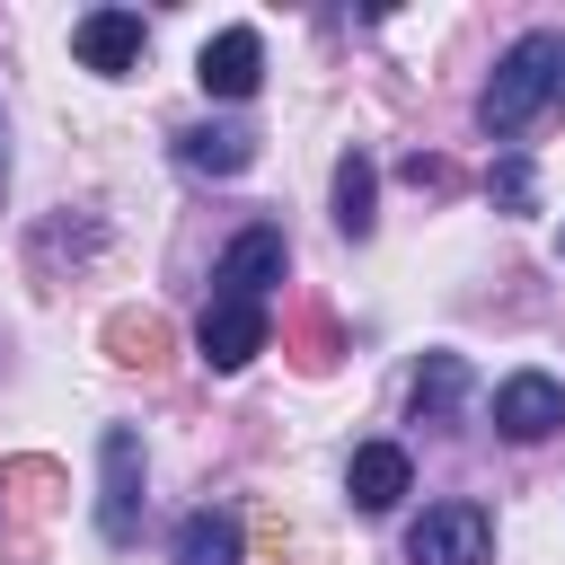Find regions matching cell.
Wrapping results in <instances>:
<instances>
[{
	"instance_id": "7",
	"label": "cell",
	"mask_w": 565,
	"mask_h": 565,
	"mask_svg": "<svg viewBox=\"0 0 565 565\" xmlns=\"http://www.w3.org/2000/svg\"><path fill=\"white\" fill-rule=\"evenodd\" d=\"M265 300H212L203 309V327H194V344H203V362L212 371H247L256 353H265Z\"/></svg>"
},
{
	"instance_id": "3",
	"label": "cell",
	"mask_w": 565,
	"mask_h": 565,
	"mask_svg": "<svg viewBox=\"0 0 565 565\" xmlns=\"http://www.w3.org/2000/svg\"><path fill=\"white\" fill-rule=\"evenodd\" d=\"M406 556H415V565H486V556H494L486 503H433V512L406 530Z\"/></svg>"
},
{
	"instance_id": "12",
	"label": "cell",
	"mask_w": 565,
	"mask_h": 565,
	"mask_svg": "<svg viewBox=\"0 0 565 565\" xmlns=\"http://www.w3.org/2000/svg\"><path fill=\"white\" fill-rule=\"evenodd\" d=\"M371 203H380V168H371L362 150H344V159H335V230H344V238H371V221H380Z\"/></svg>"
},
{
	"instance_id": "8",
	"label": "cell",
	"mask_w": 565,
	"mask_h": 565,
	"mask_svg": "<svg viewBox=\"0 0 565 565\" xmlns=\"http://www.w3.org/2000/svg\"><path fill=\"white\" fill-rule=\"evenodd\" d=\"M194 79H203L212 97H256V79H265V35H256V26H221V35L194 53Z\"/></svg>"
},
{
	"instance_id": "10",
	"label": "cell",
	"mask_w": 565,
	"mask_h": 565,
	"mask_svg": "<svg viewBox=\"0 0 565 565\" xmlns=\"http://www.w3.org/2000/svg\"><path fill=\"white\" fill-rule=\"evenodd\" d=\"M177 159H185L194 177H238V168L256 159V132H247V124H185V132H177Z\"/></svg>"
},
{
	"instance_id": "15",
	"label": "cell",
	"mask_w": 565,
	"mask_h": 565,
	"mask_svg": "<svg viewBox=\"0 0 565 565\" xmlns=\"http://www.w3.org/2000/svg\"><path fill=\"white\" fill-rule=\"evenodd\" d=\"M494 203L530 212V159H503V168H494Z\"/></svg>"
},
{
	"instance_id": "1",
	"label": "cell",
	"mask_w": 565,
	"mask_h": 565,
	"mask_svg": "<svg viewBox=\"0 0 565 565\" xmlns=\"http://www.w3.org/2000/svg\"><path fill=\"white\" fill-rule=\"evenodd\" d=\"M547 106H565V35L556 26H530V35H512L503 44V62H494V79H486V97H477V124L494 132V141H512L530 115H547Z\"/></svg>"
},
{
	"instance_id": "6",
	"label": "cell",
	"mask_w": 565,
	"mask_h": 565,
	"mask_svg": "<svg viewBox=\"0 0 565 565\" xmlns=\"http://www.w3.org/2000/svg\"><path fill=\"white\" fill-rule=\"evenodd\" d=\"M556 424H565V388H556L547 371L494 380V433H503V441H547Z\"/></svg>"
},
{
	"instance_id": "2",
	"label": "cell",
	"mask_w": 565,
	"mask_h": 565,
	"mask_svg": "<svg viewBox=\"0 0 565 565\" xmlns=\"http://www.w3.org/2000/svg\"><path fill=\"white\" fill-rule=\"evenodd\" d=\"M97 539L106 547H132L141 539V433L132 424H106L97 433Z\"/></svg>"
},
{
	"instance_id": "5",
	"label": "cell",
	"mask_w": 565,
	"mask_h": 565,
	"mask_svg": "<svg viewBox=\"0 0 565 565\" xmlns=\"http://www.w3.org/2000/svg\"><path fill=\"white\" fill-rule=\"evenodd\" d=\"M141 44H150L141 9H88V18L71 26V53H79V71H97V79H124V71L141 62Z\"/></svg>"
},
{
	"instance_id": "11",
	"label": "cell",
	"mask_w": 565,
	"mask_h": 565,
	"mask_svg": "<svg viewBox=\"0 0 565 565\" xmlns=\"http://www.w3.org/2000/svg\"><path fill=\"white\" fill-rule=\"evenodd\" d=\"M177 565H238V512L203 503L177 521Z\"/></svg>"
},
{
	"instance_id": "14",
	"label": "cell",
	"mask_w": 565,
	"mask_h": 565,
	"mask_svg": "<svg viewBox=\"0 0 565 565\" xmlns=\"http://www.w3.org/2000/svg\"><path fill=\"white\" fill-rule=\"evenodd\" d=\"M468 397V362L459 353H424V371H415V415H450Z\"/></svg>"
},
{
	"instance_id": "13",
	"label": "cell",
	"mask_w": 565,
	"mask_h": 565,
	"mask_svg": "<svg viewBox=\"0 0 565 565\" xmlns=\"http://www.w3.org/2000/svg\"><path fill=\"white\" fill-rule=\"evenodd\" d=\"M106 344H115V362H132V371H159V353H168V327H159L150 309H115V318H106Z\"/></svg>"
},
{
	"instance_id": "4",
	"label": "cell",
	"mask_w": 565,
	"mask_h": 565,
	"mask_svg": "<svg viewBox=\"0 0 565 565\" xmlns=\"http://www.w3.org/2000/svg\"><path fill=\"white\" fill-rule=\"evenodd\" d=\"M282 265H291L282 230H274V221H247V230L221 247V265H212V300H265V291L282 282Z\"/></svg>"
},
{
	"instance_id": "17",
	"label": "cell",
	"mask_w": 565,
	"mask_h": 565,
	"mask_svg": "<svg viewBox=\"0 0 565 565\" xmlns=\"http://www.w3.org/2000/svg\"><path fill=\"white\" fill-rule=\"evenodd\" d=\"M0 159H9V150H0Z\"/></svg>"
},
{
	"instance_id": "16",
	"label": "cell",
	"mask_w": 565,
	"mask_h": 565,
	"mask_svg": "<svg viewBox=\"0 0 565 565\" xmlns=\"http://www.w3.org/2000/svg\"><path fill=\"white\" fill-rule=\"evenodd\" d=\"M406 177H415V185H450V159H424V150H415V159H406Z\"/></svg>"
},
{
	"instance_id": "9",
	"label": "cell",
	"mask_w": 565,
	"mask_h": 565,
	"mask_svg": "<svg viewBox=\"0 0 565 565\" xmlns=\"http://www.w3.org/2000/svg\"><path fill=\"white\" fill-rule=\"evenodd\" d=\"M406 477H415V459H406L397 441H362V450L344 459V494H353V512H388V503L406 494Z\"/></svg>"
}]
</instances>
